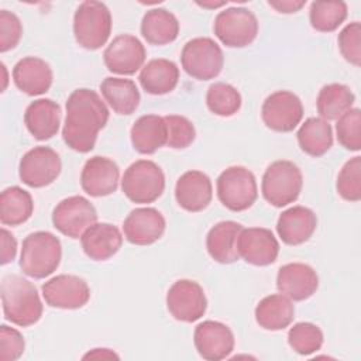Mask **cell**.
I'll list each match as a JSON object with an SVG mask.
<instances>
[{
    "instance_id": "6da1fadb",
    "label": "cell",
    "mask_w": 361,
    "mask_h": 361,
    "mask_svg": "<svg viewBox=\"0 0 361 361\" xmlns=\"http://www.w3.org/2000/svg\"><path fill=\"white\" fill-rule=\"evenodd\" d=\"M109 109L102 97L90 89L73 90L66 100V117L62 128L65 144L76 152L93 149L99 131L107 124Z\"/></svg>"
},
{
    "instance_id": "7a4b0ae2",
    "label": "cell",
    "mask_w": 361,
    "mask_h": 361,
    "mask_svg": "<svg viewBox=\"0 0 361 361\" xmlns=\"http://www.w3.org/2000/svg\"><path fill=\"white\" fill-rule=\"evenodd\" d=\"M1 303L4 317L21 327L35 324L42 316V302L37 288L16 274L1 279Z\"/></svg>"
},
{
    "instance_id": "3957f363",
    "label": "cell",
    "mask_w": 361,
    "mask_h": 361,
    "mask_svg": "<svg viewBox=\"0 0 361 361\" xmlns=\"http://www.w3.org/2000/svg\"><path fill=\"white\" fill-rule=\"evenodd\" d=\"M61 257L62 247L59 238L49 231H35L23 241L20 268L25 275L42 279L56 271Z\"/></svg>"
},
{
    "instance_id": "277c9868",
    "label": "cell",
    "mask_w": 361,
    "mask_h": 361,
    "mask_svg": "<svg viewBox=\"0 0 361 361\" xmlns=\"http://www.w3.org/2000/svg\"><path fill=\"white\" fill-rule=\"evenodd\" d=\"M76 42L89 51L102 48L111 34V14L104 3L83 1L73 16Z\"/></svg>"
},
{
    "instance_id": "5b68a950",
    "label": "cell",
    "mask_w": 361,
    "mask_h": 361,
    "mask_svg": "<svg viewBox=\"0 0 361 361\" xmlns=\"http://www.w3.org/2000/svg\"><path fill=\"white\" fill-rule=\"evenodd\" d=\"M303 176L298 165L290 161H275L264 172L261 192L264 199L275 206L283 207L293 203L302 190Z\"/></svg>"
},
{
    "instance_id": "8992f818",
    "label": "cell",
    "mask_w": 361,
    "mask_h": 361,
    "mask_svg": "<svg viewBox=\"0 0 361 361\" xmlns=\"http://www.w3.org/2000/svg\"><path fill=\"white\" fill-rule=\"evenodd\" d=\"M124 195L134 203H152L165 189V175L162 169L149 159L133 162L121 179Z\"/></svg>"
},
{
    "instance_id": "52a82bcc",
    "label": "cell",
    "mask_w": 361,
    "mask_h": 361,
    "mask_svg": "<svg viewBox=\"0 0 361 361\" xmlns=\"http://www.w3.org/2000/svg\"><path fill=\"white\" fill-rule=\"evenodd\" d=\"M217 197L231 212H243L257 200L258 189L254 173L244 166H230L217 178Z\"/></svg>"
},
{
    "instance_id": "ba28073f",
    "label": "cell",
    "mask_w": 361,
    "mask_h": 361,
    "mask_svg": "<svg viewBox=\"0 0 361 361\" xmlns=\"http://www.w3.org/2000/svg\"><path fill=\"white\" fill-rule=\"evenodd\" d=\"M180 63L189 76L197 80H209L221 72L224 56L214 39L197 37L185 44L180 54Z\"/></svg>"
},
{
    "instance_id": "9c48e42d",
    "label": "cell",
    "mask_w": 361,
    "mask_h": 361,
    "mask_svg": "<svg viewBox=\"0 0 361 361\" xmlns=\"http://www.w3.org/2000/svg\"><path fill=\"white\" fill-rule=\"evenodd\" d=\"M213 30L226 47L244 48L257 38L258 20L245 7H230L216 16Z\"/></svg>"
},
{
    "instance_id": "30bf717a",
    "label": "cell",
    "mask_w": 361,
    "mask_h": 361,
    "mask_svg": "<svg viewBox=\"0 0 361 361\" xmlns=\"http://www.w3.org/2000/svg\"><path fill=\"white\" fill-rule=\"evenodd\" d=\"M97 221L94 206L83 196H69L61 200L52 212L54 227L66 237L79 238Z\"/></svg>"
},
{
    "instance_id": "8fae6325",
    "label": "cell",
    "mask_w": 361,
    "mask_h": 361,
    "mask_svg": "<svg viewBox=\"0 0 361 361\" xmlns=\"http://www.w3.org/2000/svg\"><path fill=\"white\" fill-rule=\"evenodd\" d=\"M61 158L49 147H34L27 151L18 166L23 183L30 188H44L51 185L61 173Z\"/></svg>"
},
{
    "instance_id": "7c38bea8",
    "label": "cell",
    "mask_w": 361,
    "mask_h": 361,
    "mask_svg": "<svg viewBox=\"0 0 361 361\" xmlns=\"http://www.w3.org/2000/svg\"><path fill=\"white\" fill-rule=\"evenodd\" d=\"M264 124L278 133H289L298 127L303 117L300 99L289 90H278L269 94L261 109Z\"/></svg>"
},
{
    "instance_id": "4fadbf2b",
    "label": "cell",
    "mask_w": 361,
    "mask_h": 361,
    "mask_svg": "<svg viewBox=\"0 0 361 361\" xmlns=\"http://www.w3.org/2000/svg\"><path fill=\"white\" fill-rule=\"evenodd\" d=\"M166 307L176 320L193 323L206 313L207 299L197 282L179 279L166 293Z\"/></svg>"
},
{
    "instance_id": "5bb4252c",
    "label": "cell",
    "mask_w": 361,
    "mask_h": 361,
    "mask_svg": "<svg viewBox=\"0 0 361 361\" xmlns=\"http://www.w3.org/2000/svg\"><path fill=\"white\" fill-rule=\"evenodd\" d=\"M41 290L47 305L58 309H79L90 299V289L86 281L76 275H56L47 281Z\"/></svg>"
},
{
    "instance_id": "9a60e30c",
    "label": "cell",
    "mask_w": 361,
    "mask_h": 361,
    "mask_svg": "<svg viewBox=\"0 0 361 361\" xmlns=\"http://www.w3.org/2000/svg\"><path fill=\"white\" fill-rule=\"evenodd\" d=\"M145 58L147 52L142 42L131 34L113 38L103 54L106 68L117 75H134L142 69Z\"/></svg>"
},
{
    "instance_id": "2e32d148",
    "label": "cell",
    "mask_w": 361,
    "mask_h": 361,
    "mask_svg": "<svg viewBox=\"0 0 361 361\" xmlns=\"http://www.w3.org/2000/svg\"><path fill=\"white\" fill-rule=\"evenodd\" d=\"M238 255L255 267H267L276 261L279 243L274 233L262 227L243 228L237 241Z\"/></svg>"
},
{
    "instance_id": "e0dca14e",
    "label": "cell",
    "mask_w": 361,
    "mask_h": 361,
    "mask_svg": "<svg viewBox=\"0 0 361 361\" xmlns=\"http://www.w3.org/2000/svg\"><path fill=\"white\" fill-rule=\"evenodd\" d=\"M199 355L207 361H220L234 350V334L228 326L214 320L199 323L193 333Z\"/></svg>"
},
{
    "instance_id": "ac0fdd59",
    "label": "cell",
    "mask_w": 361,
    "mask_h": 361,
    "mask_svg": "<svg viewBox=\"0 0 361 361\" xmlns=\"http://www.w3.org/2000/svg\"><path fill=\"white\" fill-rule=\"evenodd\" d=\"M120 180V169L114 161L106 157H92L83 165L80 173L82 189L93 197L109 196L116 192Z\"/></svg>"
},
{
    "instance_id": "d6986e66",
    "label": "cell",
    "mask_w": 361,
    "mask_h": 361,
    "mask_svg": "<svg viewBox=\"0 0 361 361\" xmlns=\"http://www.w3.org/2000/svg\"><path fill=\"white\" fill-rule=\"evenodd\" d=\"M165 219L154 207H138L130 212L123 224L124 237L135 245H149L158 241L165 231Z\"/></svg>"
},
{
    "instance_id": "ffe728a7",
    "label": "cell",
    "mask_w": 361,
    "mask_h": 361,
    "mask_svg": "<svg viewBox=\"0 0 361 361\" xmlns=\"http://www.w3.org/2000/svg\"><path fill=\"white\" fill-rule=\"evenodd\" d=\"M276 288L290 300H306L317 290L319 276L310 265L290 262L279 268Z\"/></svg>"
},
{
    "instance_id": "44dd1931",
    "label": "cell",
    "mask_w": 361,
    "mask_h": 361,
    "mask_svg": "<svg viewBox=\"0 0 361 361\" xmlns=\"http://www.w3.org/2000/svg\"><path fill=\"white\" fill-rule=\"evenodd\" d=\"M213 197L210 178L200 171H188L179 176L175 185V199L186 212L204 210Z\"/></svg>"
},
{
    "instance_id": "7402d4cb",
    "label": "cell",
    "mask_w": 361,
    "mask_h": 361,
    "mask_svg": "<svg viewBox=\"0 0 361 361\" xmlns=\"http://www.w3.org/2000/svg\"><path fill=\"white\" fill-rule=\"evenodd\" d=\"M52 69L41 58L25 56L13 68L16 86L28 96H39L49 90L52 85Z\"/></svg>"
},
{
    "instance_id": "603a6c76",
    "label": "cell",
    "mask_w": 361,
    "mask_h": 361,
    "mask_svg": "<svg viewBox=\"0 0 361 361\" xmlns=\"http://www.w3.org/2000/svg\"><path fill=\"white\" fill-rule=\"evenodd\" d=\"M317 227V217L313 210L305 206H293L281 213L276 231L281 240L288 245L306 243Z\"/></svg>"
},
{
    "instance_id": "cb8c5ba5",
    "label": "cell",
    "mask_w": 361,
    "mask_h": 361,
    "mask_svg": "<svg viewBox=\"0 0 361 361\" xmlns=\"http://www.w3.org/2000/svg\"><path fill=\"white\" fill-rule=\"evenodd\" d=\"M24 123L30 134L39 141L56 135L61 126V107L51 99H38L28 104L24 113Z\"/></svg>"
},
{
    "instance_id": "d4e9b609",
    "label": "cell",
    "mask_w": 361,
    "mask_h": 361,
    "mask_svg": "<svg viewBox=\"0 0 361 361\" xmlns=\"http://www.w3.org/2000/svg\"><path fill=\"white\" fill-rule=\"evenodd\" d=\"M85 254L93 261L111 258L123 244L120 230L110 223H94L80 237Z\"/></svg>"
},
{
    "instance_id": "484cf974",
    "label": "cell",
    "mask_w": 361,
    "mask_h": 361,
    "mask_svg": "<svg viewBox=\"0 0 361 361\" xmlns=\"http://www.w3.org/2000/svg\"><path fill=\"white\" fill-rule=\"evenodd\" d=\"M243 226L237 221H220L214 224L206 237V248L209 255L220 264L235 262L238 255L237 241Z\"/></svg>"
},
{
    "instance_id": "4316f807",
    "label": "cell",
    "mask_w": 361,
    "mask_h": 361,
    "mask_svg": "<svg viewBox=\"0 0 361 361\" xmlns=\"http://www.w3.org/2000/svg\"><path fill=\"white\" fill-rule=\"evenodd\" d=\"M141 87L149 94H166L172 92L179 80V68L175 62L164 58L151 59L142 66L138 76Z\"/></svg>"
},
{
    "instance_id": "83f0119b",
    "label": "cell",
    "mask_w": 361,
    "mask_h": 361,
    "mask_svg": "<svg viewBox=\"0 0 361 361\" xmlns=\"http://www.w3.org/2000/svg\"><path fill=\"white\" fill-rule=\"evenodd\" d=\"M131 144L140 154H154L166 145V124L164 117L157 114L141 116L131 127Z\"/></svg>"
},
{
    "instance_id": "f1b7e54d",
    "label": "cell",
    "mask_w": 361,
    "mask_h": 361,
    "mask_svg": "<svg viewBox=\"0 0 361 361\" xmlns=\"http://www.w3.org/2000/svg\"><path fill=\"white\" fill-rule=\"evenodd\" d=\"M293 303L282 293L265 296L255 307V320L265 330H283L293 322Z\"/></svg>"
},
{
    "instance_id": "f546056e",
    "label": "cell",
    "mask_w": 361,
    "mask_h": 361,
    "mask_svg": "<svg viewBox=\"0 0 361 361\" xmlns=\"http://www.w3.org/2000/svg\"><path fill=\"white\" fill-rule=\"evenodd\" d=\"M141 34L151 45H166L178 38L179 21L165 8H152L142 17Z\"/></svg>"
},
{
    "instance_id": "4dcf8cb0",
    "label": "cell",
    "mask_w": 361,
    "mask_h": 361,
    "mask_svg": "<svg viewBox=\"0 0 361 361\" xmlns=\"http://www.w3.org/2000/svg\"><path fill=\"white\" fill-rule=\"evenodd\" d=\"M100 90L107 104L117 114H133L140 104V92L131 79L106 78L100 83Z\"/></svg>"
},
{
    "instance_id": "1f68e13d",
    "label": "cell",
    "mask_w": 361,
    "mask_h": 361,
    "mask_svg": "<svg viewBox=\"0 0 361 361\" xmlns=\"http://www.w3.org/2000/svg\"><path fill=\"white\" fill-rule=\"evenodd\" d=\"M298 142L310 157L324 155L333 145V130L322 117H309L298 130Z\"/></svg>"
},
{
    "instance_id": "d6a6232c",
    "label": "cell",
    "mask_w": 361,
    "mask_h": 361,
    "mask_svg": "<svg viewBox=\"0 0 361 361\" xmlns=\"http://www.w3.org/2000/svg\"><path fill=\"white\" fill-rule=\"evenodd\" d=\"M34 212L31 195L20 186H11L0 195V221L3 226H20Z\"/></svg>"
},
{
    "instance_id": "836d02e7",
    "label": "cell",
    "mask_w": 361,
    "mask_h": 361,
    "mask_svg": "<svg viewBox=\"0 0 361 361\" xmlns=\"http://www.w3.org/2000/svg\"><path fill=\"white\" fill-rule=\"evenodd\" d=\"M355 96L351 89L341 83H330L320 89L316 106L320 117L326 121L340 118L353 109Z\"/></svg>"
},
{
    "instance_id": "e575fe53",
    "label": "cell",
    "mask_w": 361,
    "mask_h": 361,
    "mask_svg": "<svg viewBox=\"0 0 361 361\" xmlns=\"http://www.w3.org/2000/svg\"><path fill=\"white\" fill-rule=\"evenodd\" d=\"M347 18V4L340 0H319L310 4V25L320 32L337 30Z\"/></svg>"
},
{
    "instance_id": "d590c367",
    "label": "cell",
    "mask_w": 361,
    "mask_h": 361,
    "mask_svg": "<svg viewBox=\"0 0 361 361\" xmlns=\"http://www.w3.org/2000/svg\"><path fill=\"white\" fill-rule=\"evenodd\" d=\"M206 104L213 114L230 117L240 110L241 94L234 86L224 82H216L207 89Z\"/></svg>"
},
{
    "instance_id": "8d00e7d4",
    "label": "cell",
    "mask_w": 361,
    "mask_h": 361,
    "mask_svg": "<svg viewBox=\"0 0 361 361\" xmlns=\"http://www.w3.org/2000/svg\"><path fill=\"white\" fill-rule=\"evenodd\" d=\"M288 344L300 355H310L319 351L323 345V331L319 326L300 322L293 324L288 333Z\"/></svg>"
},
{
    "instance_id": "74e56055",
    "label": "cell",
    "mask_w": 361,
    "mask_h": 361,
    "mask_svg": "<svg viewBox=\"0 0 361 361\" xmlns=\"http://www.w3.org/2000/svg\"><path fill=\"white\" fill-rule=\"evenodd\" d=\"M336 188L344 200L358 202L361 199V157H354L344 164Z\"/></svg>"
},
{
    "instance_id": "f35d334b",
    "label": "cell",
    "mask_w": 361,
    "mask_h": 361,
    "mask_svg": "<svg viewBox=\"0 0 361 361\" xmlns=\"http://www.w3.org/2000/svg\"><path fill=\"white\" fill-rule=\"evenodd\" d=\"M337 140L345 149L360 151L361 148V111L360 109H350L336 124Z\"/></svg>"
},
{
    "instance_id": "ab89813d",
    "label": "cell",
    "mask_w": 361,
    "mask_h": 361,
    "mask_svg": "<svg viewBox=\"0 0 361 361\" xmlns=\"http://www.w3.org/2000/svg\"><path fill=\"white\" fill-rule=\"evenodd\" d=\"M166 124V145L173 149L189 147L196 137V130L190 120L183 116L169 114L164 117Z\"/></svg>"
},
{
    "instance_id": "60d3db41",
    "label": "cell",
    "mask_w": 361,
    "mask_h": 361,
    "mask_svg": "<svg viewBox=\"0 0 361 361\" xmlns=\"http://www.w3.org/2000/svg\"><path fill=\"white\" fill-rule=\"evenodd\" d=\"M341 55L354 66L361 65V24L358 21L347 24L337 38Z\"/></svg>"
},
{
    "instance_id": "b9f144b4",
    "label": "cell",
    "mask_w": 361,
    "mask_h": 361,
    "mask_svg": "<svg viewBox=\"0 0 361 361\" xmlns=\"http://www.w3.org/2000/svg\"><path fill=\"white\" fill-rule=\"evenodd\" d=\"M23 35L20 18L7 10H0V52L16 48Z\"/></svg>"
},
{
    "instance_id": "7bdbcfd3",
    "label": "cell",
    "mask_w": 361,
    "mask_h": 361,
    "mask_svg": "<svg viewBox=\"0 0 361 361\" xmlns=\"http://www.w3.org/2000/svg\"><path fill=\"white\" fill-rule=\"evenodd\" d=\"M25 341L23 334L6 324L0 327V360L1 361H14L20 358L24 353Z\"/></svg>"
},
{
    "instance_id": "ee69618b",
    "label": "cell",
    "mask_w": 361,
    "mask_h": 361,
    "mask_svg": "<svg viewBox=\"0 0 361 361\" xmlns=\"http://www.w3.org/2000/svg\"><path fill=\"white\" fill-rule=\"evenodd\" d=\"M0 233H1V265H6L16 258L17 241L14 235L4 227L1 228Z\"/></svg>"
},
{
    "instance_id": "f6af8a7d",
    "label": "cell",
    "mask_w": 361,
    "mask_h": 361,
    "mask_svg": "<svg viewBox=\"0 0 361 361\" xmlns=\"http://www.w3.org/2000/svg\"><path fill=\"white\" fill-rule=\"evenodd\" d=\"M268 4L275 8L278 13H285V14H290V13H296L299 11L305 4L306 0H281V1H268Z\"/></svg>"
},
{
    "instance_id": "bcb514c9",
    "label": "cell",
    "mask_w": 361,
    "mask_h": 361,
    "mask_svg": "<svg viewBox=\"0 0 361 361\" xmlns=\"http://www.w3.org/2000/svg\"><path fill=\"white\" fill-rule=\"evenodd\" d=\"M83 358H118V355L109 348H94L85 354Z\"/></svg>"
},
{
    "instance_id": "7dc6e473",
    "label": "cell",
    "mask_w": 361,
    "mask_h": 361,
    "mask_svg": "<svg viewBox=\"0 0 361 361\" xmlns=\"http://www.w3.org/2000/svg\"><path fill=\"white\" fill-rule=\"evenodd\" d=\"M200 7H204V8H219L221 6H226L227 3L226 1H220V3H197Z\"/></svg>"
}]
</instances>
